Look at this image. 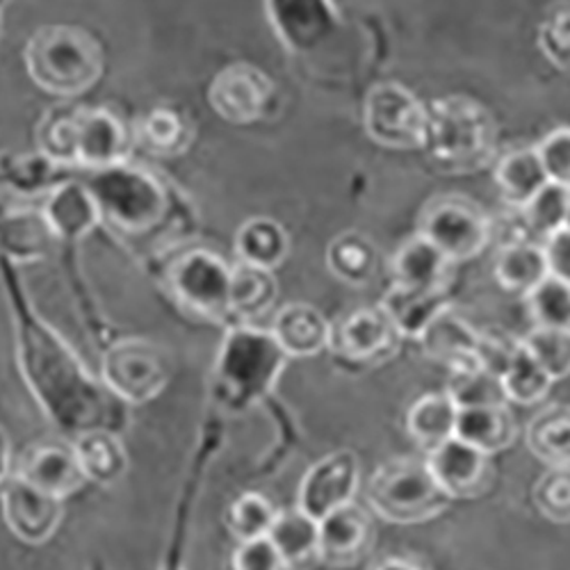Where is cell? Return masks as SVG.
Returning <instances> with one entry per match:
<instances>
[{
  "label": "cell",
  "mask_w": 570,
  "mask_h": 570,
  "mask_svg": "<svg viewBox=\"0 0 570 570\" xmlns=\"http://www.w3.org/2000/svg\"><path fill=\"white\" fill-rule=\"evenodd\" d=\"M39 147L53 165L101 171L126 163L128 132L110 110L67 108L41 121Z\"/></svg>",
  "instance_id": "cell-1"
},
{
  "label": "cell",
  "mask_w": 570,
  "mask_h": 570,
  "mask_svg": "<svg viewBox=\"0 0 570 570\" xmlns=\"http://www.w3.org/2000/svg\"><path fill=\"white\" fill-rule=\"evenodd\" d=\"M23 62L32 82L53 97H80L104 71L99 41L76 26H43L26 43Z\"/></svg>",
  "instance_id": "cell-2"
},
{
  "label": "cell",
  "mask_w": 570,
  "mask_h": 570,
  "mask_svg": "<svg viewBox=\"0 0 570 570\" xmlns=\"http://www.w3.org/2000/svg\"><path fill=\"white\" fill-rule=\"evenodd\" d=\"M288 361L272 331L243 324L228 331L215 363V395L230 411H245L261 400L278 382Z\"/></svg>",
  "instance_id": "cell-3"
},
{
  "label": "cell",
  "mask_w": 570,
  "mask_h": 570,
  "mask_svg": "<svg viewBox=\"0 0 570 570\" xmlns=\"http://www.w3.org/2000/svg\"><path fill=\"white\" fill-rule=\"evenodd\" d=\"M495 124L487 110L468 99H443L426 108L424 149L441 167L470 171L493 156Z\"/></svg>",
  "instance_id": "cell-4"
},
{
  "label": "cell",
  "mask_w": 570,
  "mask_h": 570,
  "mask_svg": "<svg viewBox=\"0 0 570 570\" xmlns=\"http://www.w3.org/2000/svg\"><path fill=\"white\" fill-rule=\"evenodd\" d=\"M367 504L384 520L415 525L432 520L450 504L426 461L393 459L379 465L367 484Z\"/></svg>",
  "instance_id": "cell-5"
},
{
  "label": "cell",
  "mask_w": 570,
  "mask_h": 570,
  "mask_svg": "<svg viewBox=\"0 0 570 570\" xmlns=\"http://www.w3.org/2000/svg\"><path fill=\"white\" fill-rule=\"evenodd\" d=\"M97 199L104 219L128 233H141L156 226L167 210L163 185L147 171L128 163L91 171L85 183Z\"/></svg>",
  "instance_id": "cell-6"
},
{
  "label": "cell",
  "mask_w": 570,
  "mask_h": 570,
  "mask_svg": "<svg viewBox=\"0 0 570 570\" xmlns=\"http://www.w3.org/2000/svg\"><path fill=\"white\" fill-rule=\"evenodd\" d=\"M233 267L213 252H189L169 267V293L189 313L206 320L230 315Z\"/></svg>",
  "instance_id": "cell-7"
},
{
  "label": "cell",
  "mask_w": 570,
  "mask_h": 570,
  "mask_svg": "<svg viewBox=\"0 0 570 570\" xmlns=\"http://www.w3.org/2000/svg\"><path fill=\"white\" fill-rule=\"evenodd\" d=\"M420 235L436 245L452 263H465L480 256L491 240L487 215L459 197H443L424 208Z\"/></svg>",
  "instance_id": "cell-8"
},
{
  "label": "cell",
  "mask_w": 570,
  "mask_h": 570,
  "mask_svg": "<svg viewBox=\"0 0 570 570\" xmlns=\"http://www.w3.org/2000/svg\"><path fill=\"white\" fill-rule=\"evenodd\" d=\"M365 130L382 147L420 149L426 135V108L402 85H376L365 99Z\"/></svg>",
  "instance_id": "cell-9"
},
{
  "label": "cell",
  "mask_w": 570,
  "mask_h": 570,
  "mask_svg": "<svg viewBox=\"0 0 570 570\" xmlns=\"http://www.w3.org/2000/svg\"><path fill=\"white\" fill-rule=\"evenodd\" d=\"M101 372L106 386L128 404L151 402L169 382V370L160 352L141 341L112 345L104 356Z\"/></svg>",
  "instance_id": "cell-10"
},
{
  "label": "cell",
  "mask_w": 570,
  "mask_h": 570,
  "mask_svg": "<svg viewBox=\"0 0 570 570\" xmlns=\"http://www.w3.org/2000/svg\"><path fill=\"white\" fill-rule=\"evenodd\" d=\"M0 509L8 530L28 546H41L56 537L65 518V500L26 482L10 478L0 493Z\"/></svg>",
  "instance_id": "cell-11"
},
{
  "label": "cell",
  "mask_w": 570,
  "mask_h": 570,
  "mask_svg": "<svg viewBox=\"0 0 570 570\" xmlns=\"http://www.w3.org/2000/svg\"><path fill=\"white\" fill-rule=\"evenodd\" d=\"M361 484V465L354 452L341 450L313 463L297 493V507L315 520L354 502Z\"/></svg>",
  "instance_id": "cell-12"
},
{
  "label": "cell",
  "mask_w": 570,
  "mask_h": 570,
  "mask_svg": "<svg viewBox=\"0 0 570 570\" xmlns=\"http://www.w3.org/2000/svg\"><path fill=\"white\" fill-rule=\"evenodd\" d=\"M450 500H470L489 491L493 482L491 454L452 436L424 459Z\"/></svg>",
  "instance_id": "cell-13"
},
{
  "label": "cell",
  "mask_w": 570,
  "mask_h": 570,
  "mask_svg": "<svg viewBox=\"0 0 570 570\" xmlns=\"http://www.w3.org/2000/svg\"><path fill=\"white\" fill-rule=\"evenodd\" d=\"M272 80L252 65H230L222 69L208 91V101L217 117L228 124H254L272 99Z\"/></svg>",
  "instance_id": "cell-14"
},
{
  "label": "cell",
  "mask_w": 570,
  "mask_h": 570,
  "mask_svg": "<svg viewBox=\"0 0 570 570\" xmlns=\"http://www.w3.org/2000/svg\"><path fill=\"white\" fill-rule=\"evenodd\" d=\"M397 338L400 334L382 306L358 308L331 328L328 347L350 361H382L395 350Z\"/></svg>",
  "instance_id": "cell-15"
},
{
  "label": "cell",
  "mask_w": 570,
  "mask_h": 570,
  "mask_svg": "<svg viewBox=\"0 0 570 570\" xmlns=\"http://www.w3.org/2000/svg\"><path fill=\"white\" fill-rule=\"evenodd\" d=\"M372 541V520L354 502L320 520V554L328 566H354L370 552Z\"/></svg>",
  "instance_id": "cell-16"
},
{
  "label": "cell",
  "mask_w": 570,
  "mask_h": 570,
  "mask_svg": "<svg viewBox=\"0 0 570 570\" xmlns=\"http://www.w3.org/2000/svg\"><path fill=\"white\" fill-rule=\"evenodd\" d=\"M19 478L62 500L73 495L87 482L73 445L69 448L60 443L32 448L21 463Z\"/></svg>",
  "instance_id": "cell-17"
},
{
  "label": "cell",
  "mask_w": 570,
  "mask_h": 570,
  "mask_svg": "<svg viewBox=\"0 0 570 570\" xmlns=\"http://www.w3.org/2000/svg\"><path fill=\"white\" fill-rule=\"evenodd\" d=\"M39 210L53 237H62V240H80L104 219L89 187L78 183L58 185Z\"/></svg>",
  "instance_id": "cell-18"
},
{
  "label": "cell",
  "mask_w": 570,
  "mask_h": 570,
  "mask_svg": "<svg viewBox=\"0 0 570 570\" xmlns=\"http://www.w3.org/2000/svg\"><path fill=\"white\" fill-rule=\"evenodd\" d=\"M328 320L311 304L283 306L272 324V336L288 358H311L331 345Z\"/></svg>",
  "instance_id": "cell-19"
},
{
  "label": "cell",
  "mask_w": 570,
  "mask_h": 570,
  "mask_svg": "<svg viewBox=\"0 0 570 570\" xmlns=\"http://www.w3.org/2000/svg\"><path fill=\"white\" fill-rule=\"evenodd\" d=\"M450 267L452 261L420 233L393 256L395 283L413 291H448Z\"/></svg>",
  "instance_id": "cell-20"
},
{
  "label": "cell",
  "mask_w": 570,
  "mask_h": 570,
  "mask_svg": "<svg viewBox=\"0 0 570 570\" xmlns=\"http://www.w3.org/2000/svg\"><path fill=\"white\" fill-rule=\"evenodd\" d=\"M445 308H450L448 291H413L397 283L382 299V311L393 322L400 338H422Z\"/></svg>",
  "instance_id": "cell-21"
},
{
  "label": "cell",
  "mask_w": 570,
  "mask_h": 570,
  "mask_svg": "<svg viewBox=\"0 0 570 570\" xmlns=\"http://www.w3.org/2000/svg\"><path fill=\"white\" fill-rule=\"evenodd\" d=\"M267 537L278 548L288 570H311L315 563H322L320 520L311 518L299 507L278 511Z\"/></svg>",
  "instance_id": "cell-22"
},
{
  "label": "cell",
  "mask_w": 570,
  "mask_h": 570,
  "mask_svg": "<svg viewBox=\"0 0 570 570\" xmlns=\"http://www.w3.org/2000/svg\"><path fill=\"white\" fill-rule=\"evenodd\" d=\"M424 352L434 358H441L454 367H480L478 352L482 343V334L474 331L463 317H459L452 308H445L432 326L424 331L420 338Z\"/></svg>",
  "instance_id": "cell-23"
},
{
  "label": "cell",
  "mask_w": 570,
  "mask_h": 570,
  "mask_svg": "<svg viewBox=\"0 0 570 570\" xmlns=\"http://www.w3.org/2000/svg\"><path fill=\"white\" fill-rule=\"evenodd\" d=\"M76 456L87 482L99 487H112L128 472V452L124 443L106 430H87L73 443Z\"/></svg>",
  "instance_id": "cell-24"
},
{
  "label": "cell",
  "mask_w": 570,
  "mask_h": 570,
  "mask_svg": "<svg viewBox=\"0 0 570 570\" xmlns=\"http://www.w3.org/2000/svg\"><path fill=\"white\" fill-rule=\"evenodd\" d=\"M278 299V281L274 269L237 263L230 278V315L252 322L274 308Z\"/></svg>",
  "instance_id": "cell-25"
},
{
  "label": "cell",
  "mask_w": 570,
  "mask_h": 570,
  "mask_svg": "<svg viewBox=\"0 0 570 570\" xmlns=\"http://www.w3.org/2000/svg\"><path fill=\"white\" fill-rule=\"evenodd\" d=\"M495 180L502 199L520 210L550 183L534 147L507 154L495 167Z\"/></svg>",
  "instance_id": "cell-26"
},
{
  "label": "cell",
  "mask_w": 570,
  "mask_h": 570,
  "mask_svg": "<svg viewBox=\"0 0 570 570\" xmlns=\"http://www.w3.org/2000/svg\"><path fill=\"white\" fill-rule=\"evenodd\" d=\"M454 436L487 454H498L515 441V422L507 404L463 409L456 417Z\"/></svg>",
  "instance_id": "cell-27"
},
{
  "label": "cell",
  "mask_w": 570,
  "mask_h": 570,
  "mask_svg": "<svg viewBox=\"0 0 570 570\" xmlns=\"http://www.w3.org/2000/svg\"><path fill=\"white\" fill-rule=\"evenodd\" d=\"M291 252V237L269 217L247 219L235 235V254L240 263L276 269Z\"/></svg>",
  "instance_id": "cell-28"
},
{
  "label": "cell",
  "mask_w": 570,
  "mask_h": 570,
  "mask_svg": "<svg viewBox=\"0 0 570 570\" xmlns=\"http://www.w3.org/2000/svg\"><path fill=\"white\" fill-rule=\"evenodd\" d=\"M459 409L452 397L443 393H430L420 397L406 413V432L415 443L432 450L456 434Z\"/></svg>",
  "instance_id": "cell-29"
},
{
  "label": "cell",
  "mask_w": 570,
  "mask_h": 570,
  "mask_svg": "<svg viewBox=\"0 0 570 570\" xmlns=\"http://www.w3.org/2000/svg\"><path fill=\"white\" fill-rule=\"evenodd\" d=\"M53 233L46 226L41 210H10L0 215V252L14 261H37L43 256Z\"/></svg>",
  "instance_id": "cell-30"
},
{
  "label": "cell",
  "mask_w": 570,
  "mask_h": 570,
  "mask_svg": "<svg viewBox=\"0 0 570 570\" xmlns=\"http://www.w3.org/2000/svg\"><path fill=\"white\" fill-rule=\"evenodd\" d=\"M528 448L550 468L570 465V406L541 411L528 426Z\"/></svg>",
  "instance_id": "cell-31"
},
{
  "label": "cell",
  "mask_w": 570,
  "mask_h": 570,
  "mask_svg": "<svg viewBox=\"0 0 570 570\" xmlns=\"http://www.w3.org/2000/svg\"><path fill=\"white\" fill-rule=\"evenodd\" d=\"M550 276L546 249L537 245L513 243L504 247L495 261V278L504 291L528 295Z\"/></svg>",
  "instance_id": "cell-32"
},
{
  "label": "cell",
  "mask_w": 570,
  "mask_h": 570,
  "mask_svg": "<svg viewBox=\"0 0 570 570\" xmlns=\"http://www.w3.org/2000/svg\"><path fill=\"white\" fill-rule=\"evenodd\" d=\"M328 272L350 285H363L376 269V249L361 233L338 235L326 249Z\"/></svg>",
  "instance_id": "cell-33"
},
{
  "label": "cell",
  "mask_w": 570,
  "mask_h": 570,
  "mask_svg": "<svg viewBox=\"0 0 570 570\" xmlns=\"http://www.w3.org/2000/svg\"><path fill=\"white\" fill-rule=\"evenodd\" d=\"M554 379L539 365V361L522 347L515 345V352L502 374V386L509 402L530 406L548 397Z\"/></svg>",
  "instance_id": "cell-34"
},
{
  "label": "cell",
  "mask_w": 570,
  "mask_h": 570,
  "mask_svg": "<svg viewBox=\"0 0 570 570\" xmlns=\"http://www.w3.org/2000/svg\"><path fill=\"white\" fill-rule=\"evenodd\" d=\"M137 145L154 156H178L187 149L189 130L187 124L167 108H154L137 121Z\"/></svg>",
  "instance_id": "cell-35"
},
{
  "label": "cell",
  "mask_w": 570,
  "mask_h": 570,
  "mask_svg": "<svg viewBox=\"0 0 570 570\" xmlns=\"http://www.w3.org/2000/svg\"><path fill=\"white\" fill-rule=\"evenodd\" d=\"M445 393L459 411L507 404L502 376L484 367H454Z\"/></svg>",
  "instance_id": "cell-36"
},
{
  "label": "cell",
  "mask_w": 570,
  "mask_h": 570,
  "mask_svg": "<svg viewBox=\"0 0 570 570\" xmlns=\"http://www.w3.org/2000/svg\"><path fill=\"white\" fill-rule=\"evenodd\" d=\"M534 326L570 328V285L557 276H546L528 295Z\"/></svg>",
  "instance_id": "cell-37"
},
{
  "label": "cell",
  "mask_w": 570,
  "mask_h": 570,
  "mask_svg": "<svg viewBox=\"0 0 570 570\" xmlns=\"http://www.w3.org/2000/svg\"><path fill=\"white\" fill-rule=\"evenodd\" d=\"M520 345L539 361L554 382L570 374V328L534 326Z\"/></svg>",
  "instance_id": "cell-38"
},
{
  "label": "cell",
  "mask_w": 570,
  "mask_h": 570,
  "mask_svg": "<svg viewBox=\"0 0 570 570\" xmlns=\"http://www.w3.org/2000/svg\"><path fill=\"white\" fill-rule=\"evenodd\" d=\"M522 213H525L530 228L548 240L550 235L566 228L568 224L570 187L550 180L541 193L525 208H522Z\"/></svg>",
  "instance_id": "cell-39"
},
{
  "label": "cell",
  "mask_w": 570,
  "mask_h": 570,
  "mask_svg": "<svg viewBox=\"0 0 570 570\" xmlns=\"http://www.w3.org/2000/svg\"><path fill=\"white\" fill-rule=\"evenodd\" d=\"M278 511L261 493H245L237 498L228 511V528L237 541H252L267 537Z\"/></svg>",
  "instance_id": "cell-40"
},
{
  "label": "cell",
  "mask_w": 570,
  "mask_h": 570,
  "mask_svg": "<svg viewBox=\"0 0 570 570\" xmlns=\"http://www.w3.org/2000/svg\"><path fill=\"white\" fill-rule=\"evenodd\" d=\"M537 509L552 522H570V465L550 468L532 491Z\"/></svg>",
  "instance_id": "cell-41"
},
{
  "label": "cell",
  "mask_w": 570,
  "mask_h": 570,
  "mask_svg": "<svg viewBox=\"0 0 570 570\" xmlns=\"http://www.w3.org/2000/svg\"><path fill=\"white\" fill-rule=\"evenodd\" d=\"M546 174L552 183H561L570 187V128L561 126L548 132L534 147Z\"/></svg>",
  "instance_id": "cell-42"
},
{
  "label": "cell",
  "mask_w": 570,
  "mask_h": 570,
  "mask_svg": "<svg viewBox=\"0 0 570 570\" xmlns=\"http://www.w3.org/2000/svg\"><path fill=\"white\" fill-rule=\"evenodd\" d=\"M233 570H288L269 537L240 541L233 554Z\"/></svg>",
  "instance_id": "cell-43"
},
{
  "label": "cell",
  "mask_w": 570,
  "mask_h": 570,
  "mask_svg": "<svg viewBox=\"0 0 570 570\" xmlns=\"http://www.w3.org/2000/svg\"><path fill=\"white\" fill-rule=\"evenodd\" d=\"M546 258L552 276L570 285V228H561L546 240Z\"/></svg>",
  "instance_id": "cell-44"
},
{
  "label": "cell",
  "mask_w": 570,
  "mask_h": 570,
  "mask_svg": "<svg viewBox=\"0 0 570 570\" xmlns=\"http://www.w3.org/2000/svg\"><path fill=\"white\" fill-rule=\"evenodd\" d=\"M546 39L552 43L550 53L554 58H570V12L554 17L546 32Z\"/></svg>",
  "instance_id": "cell-45"
},
{
  "label": "cell",
  "mask_w": 570,
  "mask_h": 570,
  "mask_svg": "<svg viewBox=\"0 0 570 570\" xmlns=\"http://www.w3.org/2000/svg\"><path fill=\"white\" fill-rule=\"evenodd\" d=\"M370 570H430V568L409 557H384L374 561Z\"/></svg>",
  "instance_id": "cell-46"
},
{
  "label": "cell",
  "mask_w": 570,
  "mask_h": 570,
  "mask_svg": "<svg viewBox=\"0 0 570 570\" xmlns=\"http://www.w3.org/2000/svg\"><path fill=\"white\" fill-rule=\"evenodd\" d=\"M10 468H12V445H10V439L0 432V489H3L10 480Z\"/></svg>",
  "instance_id": "cell-47"
},
{
  "label": "cell",
  "mask_w": 570,
  "mask_h": 570,
  "mask_svg": "<svg viewBox=\"0 0 570 570\" xmlns=\"http://www.w3.org/2000/svg\"><path fill=\"white\" fill-rule=\"evenodd\" d=\"M566 226H568V228H570V213H568V224H566Z\"/></svg>",
  "instance_id": "cell-48"
},
{
  "label": "cell",
  "mask_w": 570,
  "mask_h": 570,
  "mask_svg": "<svg viewBox=\"0 0 570 570\" xmlns=\"http://www.w3.org/2000/svg\"><path fill=\"white\" fill-rule=\"evenodd\" d=\"M0 6H3V0H0Z\"/></svg>",
  "instance_id": "cell-49"
}]
</instances>
